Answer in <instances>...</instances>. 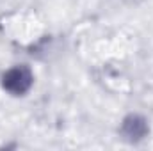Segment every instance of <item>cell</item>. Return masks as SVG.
<instances>
[{
	"instance_id": "obj_1",
	"label": "cell",
	"mask_w": 153,
	"mask_h": 151,
	"mask_svg": "<svg viewBox=\"0 0 153 151\" xmlns=\"http://www.w3.org/2000/svg\"><path fill=\"white\" fill-rule=\"evenodd\" d=\"M32 73H30V70L27 68V66H16V68H13V70H9L4 78H2V85H4V89H7L11 94H16V96H20V94H25L29 89H30V85H32Z\"/></svg>"
},
{
	"instance_id": "obj_2",
	"label": "cell",
	"mask_w": 153,
	"mask_h": 151,
	"mask_svg": "<svg viewBox=\"0 0 153 151\" xmlns=\"http://www.w3.org/2000/svg\"><path fill=\"white\" fill-rule=\"evenodd\" d=\"M148 133V124L146 119L141 115H128L123 121V135L130 141H139Z\"/></svg>"
}]
</instances>
